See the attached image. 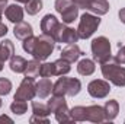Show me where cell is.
<instances>
[{
  "instance_id": "603a6c76",
  "label": "cell",
  "mask_w": 125,
  "mask_h": 124,
  "mask_svg": "<svg viewBox=\"0 0 125 124\" xmlns=\"http://www.w3.org/2000/svg\"><path fill=\"white\" fill-rule=\"evenodd\" d=\"M32 112H33V115H39V117H48L51 114L48 105L38 102V101H32Z\"/></svg>"
},
{
  "instance_id": "d6a6232c",
  "label": "cell",
  "mask_w": 125,
  "mask_h": 124,
  "mask_svg": "<svg viewBox=\"0 0 125 124\" xmlns=\"http://www.w3.org/2000/svg\"><path fill=\"white\" fill-rule=\"evenodd\" d=\"M6 34H7V26H6L4 24H1V22H0V38H1V37H4Z\"/></svg>"
},
{
  "instance_id": "4316f807",
  "label": "cell",
  "mask_w": 125,
  "mask_h": 124,
  "mask_svg": "<svg viewBox=\"0 0 125 124\" xmlns=\"http://www.w3.org/2000/svg\"><path fill=\"white\" fill-rule=\"evenodd\" d=\"M39 76L42 77H51L55 76V66L54 63H44L39 67Z\"/></svg>"
},
{
  "instance_id": "5b68a950",
  "label": "cell",
  "mask_w": 125,
  "mask_h": 124,
  "mask_svg": "<svg viewBox=\"0 0 125 124\" xmlns=\"http://www.w3.org/2000/svg\"><path fill=\"white\" fill-rule=\"evenodd\" d=\"M92 54H93L94 62L100 63V64L108 62L112 57L111 56V44L106 37H97L92 41Z\"/></svg>"
},
{
  "instance_id": "ffe728a7",
  "label": "cell",
  "mask_w": 125,
  "mask_h": 124,
  "mask_svg": "<svg viewBox=\"0 0 125 124\" xmlns=\"http://www.w3.org/2000/svg\"><path fill=\"white\" fill-rule=\"evenodd\" d=\"M94 69H96L94 62L90 60V59H83V60H80L79 64H77V72L82 76H90V74H93Z\"/></svg>"
},
{
  "instance_id": "4fadbf2b",
  "label": "cell",
  "mask_w": 125,
  "mask_h": 124,
  "mask_svg": "<svg viewBox=\"0 0 125 124\" xmlns=\"http://www.w3.org/2000/svg\"><path fill=\"white\" fill-rule=\"evenodd\" d=\"M79 41V34L77 29L68 28V26H62V29L60 31L58 37H57V42H64V44H76Z\"/></svg>"
},
{
  "instance_id": "6da1fadb",
  "label": "cell",
  "mask_w": 125,
  "mask_h": 124,
  "mask_svg": "<svg viewBox=\"0 0 125 124\" xmlns=\"http://www.w3.org/2000/svg\"><path fill=\"white\" fill-rule=\"evenodd\" d=\"M23 50L31 54L33 59L42 62V60H47L54 48H55V39L52 37H48V35H39V37H29L26 39H23V44H22Z\"/></svg>"
},
{
  "instance_id": "f546056e",
  "label": "cell",
  "mask_w": 125,
  "mask_h": 124,
  "mask_svg": "<svg viewBox=\"0 0 125 124\" xmlns=\"http://www.w3.org/2000/svg\"><path fill=\"white\" fill-rule=\"evenodd\" d=\"M12 91V82L6 77H0V95H9Z\"/></svg>"
},
{
  "instance_id": "5bb4252c",
  "label": "cell",
  "mask_w": 125,
  "mask_h": 124,
  "mask_svg": "<svg viewBox=\"0 0 125 124\" xmlns=\"http://www.w3.org/2000/svg\"><path fill=\"white\" fill-rule=\"evenodd\" d=\"M13 34H15V37L18 38V39H26V38H29L33 35V29H32V26L28 24V22H23V21H21V22H18L16 25H15V28H13Z\"/></svg>"
},
{
  "instance_id": "9c48e42d",
  "label": "cell",
  "mask_w": 125,
  "mask_h": 124,
  "mask_svg": "<svg viewBox=\"0 0 125 124\" xmlns=\"http://www.w3.org/2000/svg\"><path fill=\"white\" fill-rule=\"evenodd\" d=\"M35 95H36V89H35L33 79L25 76L23 80L21 82L16 93H15V99L16 101H32Z\"/></svg>"
},
{
  "instance_id": "8992f818",
  "label": "cell",
  "mask_w": 125,
  "mask_h": 124,
  "mask_svg": "<svg viewBox=\"0 0 125 124\" xmlns=\"http://www.w3.org/2000/svg\"><path fill=\"white\" fill-rule=\"evenodd\" d=\"M55 10L61 15L62 24H71L79 16V6L74 0H55Z\"/></svg>"
},
{
  "instance_id": "4dcf8cb0",
  "label": "cell",
  "mask_w": 125,
  "mask_h": 124,
  "mask_svg": "<svg viewBox=\"0 0 125 124\" xmlns=\"http://www.w3.org/2000/svg\"><path fill=\"white\" fill-rule=\"evenodd\" d=\"M114 59H115V62H116V63L125 64V45H124V47H121V45H119V51H118V54H116Z\"/></svg>"
},
{
  "instance_id": "7c38bea8",
  "label": "cell",
  "mask_w": 125,
  "mask_h": 124,
  "mask_svg": "<svg viewBox=\"0 0 125 124\" xmlns=\"http://www.w3.org/2000/svg\"><path fill=\"white\" fill-rule=\"evenodd\" d=\"M86 121H92V123H103V121H106L103 107H100V105L86 107Z\"/></svg>"
},
{
  "instance_id": "cb8c5ba5",
  "label": "cell",
  "mask_w": 125,
  "mask_h": 124,
  "mask_svg": "<svg viewBox=\"0 0 125 124\" xmlns=\"http://www.w3.org/2000/svg\"><path fill=\"white\" fill-rule=\"evenodd\" d=\"M54 66H55V76L67 74V73L71 70L70 62H67V60H64V59H58L57 62H54Z\"/></svg>"
},
{
  "instance_id": "ba28073f",
  "label": "cell",
  "mask_w": 125,
  "mask_h": 124,
  "mask_svg": "<svg viewBox=\"0 0 125 124\" xmlns=\"http://www.w3.org/2000/svg\"><path fill=\"white\" fill-rule=\"evenodd\" d=\"M74 3L79 6V9L89 10L97 16L106 15L109 10V3L106 0H74Z\"/></svg>"
},
{
  "instance_id": "3957f363",
  "label": "cell",
  "mask_w": 125,
  "mask_h": 124,
  "mask_svg": "<svg viewBox=\"0 0 125 124\" xmlns=\"http://www.w3.org/2000/svg\"><path fill=\"white\" fill-rule=\"evenodd\" d=\"M82 91V82L74 77H60L54 86H52V93L54 95H68V96H76Z\"/></svg>"
},
{
  "instance_id": "1f68e13d",
  "label": "cell",
  "mask_w": 125,
  "mask_h": 124,
  "mask_svg": "<svg viewBox=\"0 0 125 124\" xmlns=\"http://www.w3.org/2000/svg\"><path fill=\"white\" fill-rule=\"evenodd\" d=\"M29 121H31V123H44V124H48V123H50L48 117H39V115H32Z\"/></svg>"
},
{
  "instance_id": "9a60e30c",
  "label": "cell",
  "mask_w": 125,
  "mask_h": 124,
  "mask_svg": "<svg viewBox=\"0 0 125 124\" xmlns=\"http://www.w3.org/2000/svg\"><path fill=\"white\" fill-rule=\"evenodd\" d=\"M52 83H51V80L48 79V77H42L38 83H35V89H36V95L41 98V99H44V98H47V96H50V93L52 92Z\"/></svg>"
},
{
  "instance_id": "2e32d148",
  "label": "cell",
  "mask_w": 125,
  "mask_h": 124,
  "mask_svg": "<svg viewBox=\"0 0 125 124\" xmlns=\"http://www.w3.org/2000/svg\"><path fill=\"white\" fill-rule=\"evenodd\" d=\"M4 15L10 22L18 24V22H21L23 19V9L21 6H18V4H10V6L6 7Z\"/></svg>"
},
{
  "instance_id": "e575fe53",
  "label": "cell",
  "mask_w": 125,
  "mask_h": 124,
  "mask_svg": "<svg viewBox=\"0 0 125 124\" xmlns=\"http://www.w3.org/2000/svg\"><path fill=\"white\" fill-rule=\"evenodd\" d=\"M6 7H7V0H0V13L4 12Z\"/></svg>"
},
{
  "instance_id": "f1b7e54d",
  "label": "cell",
  "mask_w": 125,
  "mask_h": 124,
  "mask_svg": "<svg viewBox=\"0 0 125 124\" xmlns=\"http://www.w3.org/2000/svg\"><path fill=\"white\" fill-rule=\"evenodd\" d=\"M55 120L58 123H70V121H73L71 114H70V110H62V111L55 112Z\"/></svg>"
},
{
  "instance_id": "8d00e7d4",
  "label": "cell",
  "mask_w": 125,
  "mask_h": 124,
  "mask_svg": "<svg viewBox=\"0 0 125 124\" xmlns=\"http://www.w3.org/2000/svg\"><path fill=\"white\" fill-rule=\"evenodd\" d=\"M3 64H4V62H3V59L0 57V70H3Z\"/></svg>"
},
{
  "instance_id": "f35d334b",
  "label": "cell",
  "mask_w": 125,
  "mask_h": 124,
  "mask_svg": "<svg viewBox=\"0 0 125 124\" xmlns=\"http://www.w3.org/2000/svg\"><path fill=\"white\" fill-rule=\"evenodd\" d=\"M1 104H3V102H1V99H0V108H1Z\"/></svg>"
},
{
  "instance_id": "44dd1931",
  "label": "cell",
  "mask_w": 125,
  "mask_h": 124,
  "mask_svg": "<svg viewBox=\"0 0 125 124\" xmlns=\"http://www.w3.org/2000/svg\"><path fill=\"white\" fill-rule=\"evenodd\" d=\"M10 70L15 73H23L25 67H26V60L21 56H12L10 59Z\"/></svg>"
},
{
  "instance_id": "d590c367",
  "label": "cell",
  "mask_w": 125,
  "mask_h": 124,
  "mask_svg": "<svg viewBox=\"0 0 125 124\" xmlns=\"http://www.w3.org/2000/svg\"><path fill=\"white\" fill-rule=\"evenodd\" d=\"M0 121H7V123H13V121H12V118H9V117H6V115H0Z\"/></svg>"
},
{
  "instance_id": "836d02e7",
  "label": "cell",
  "mask_w": 125,
  "mask_h": 124,
  "mask_svg": "<svg viewBox=\"0 0 125 124\" xmlns=\"http://www.w3.org/2000/svg\"><path fill=\"white\" fill-rule=\"evenodd\" d=\"M118 16H119V21L125 25V7H124V9H121V10L118 12Z\"/></svg>"
},
{
  "instance_id": "ac0fdd59",
  "label": "cell",
  "mask_w": 125,
  "mask_h": 124,
  "mask_svg": "<svg viewBox=\"0 0 125 124\" xmlns=\"http://www.w3.org/2000/svg\"><path fill=\"white\" fill-rule=\"evenodd\" d=\"M103 110H105V120L112 121V120L116 118V115L119 112V104L115 99H109V101H106Z\"/></svg>"
},
{
  "instance_id": "52a82bcc",
  "label": "cell",
  "mask_w": 125,
  "mask_h": 124,
  "mask_svg": "<svg viewBox=\"0 0 125 124\" xmlns=\"http://www.w3.org/2000/svg\"><path fill=\"white\" fill-rule=\"evenodd\" d=\"M64 25H65V24L58 22V19H57L54 15L48 13V15H45V16L42 18V21H41V31H42L44 35L52 37V38L55 39V42H57V37H58V34H60V31L62 29Z\"/></svg>"
},
{
  "instance_id": "7a4b0ae2",
  "label": "cell",
  "mask_w": 125,
  "mask_h": 124,
  "mask_svg": "<svg viewBox=\"0 0 125 124\" xmlns=\"http://www.w3.org/2000/svg\"><path fill=\"white\" fill-rule=\"evenodd\" d=\"M100 70H102L103 77L108 82H111L119 88L125 86V67H121L119 63L115 62V59L111 57L108 62L102 63Z\"/></svg>"
},
{
  "instance_id": "e0dca14e",
  "label": "cell",
  "mask_w": 125,
  "mask_h": 124,
  "mask_svg": "<svg viewBox=\"0 0 125 124\" xmlns=\"http://www.w3.org/2000/svg\"><path fill=\"white\" fill-rule=\"evenodd\" d=\"M48 108L51 112H58V111H62V110H68L67 107V101L64 96H60V95H54L50 101H48Z\"/></svg>"
},
{
  "instance_id": "83f0119b",
  "label": "cell",
  "mask_w": 125,
  "mask_h": 124,
  "mask_svg": "<svg viewBox=\"0 0 125 124\" xmlns=\"http://www.w3.org/2000/svg\"><path fill=\"white\" fill-rule=\"evenodd\" d=\"M28 110V105H26V101H16L10 105V111L16 115H23Z\"/></svg>"
},
{
  "instance_id": "d4e9b609",
  "label": "cell",
  "mask_w": 125,
  "mask_h": 124,
  "mask_svg": "<svg viewBox=\"0 0 125 124\" xmlns=\"http://www.w3.org/2000/svg\"><path fill=\"white\" fill-rule=\"evenodd\" d=\"M70 114H71L73 121H86V107L77 105L70 110Z\"/></svg>"
},
{
  "instance_id": "d6986e66",
  "label": "cell",
  "mask_w": 125,
  "mask_h": 124,
  "mask_svg": "<svg viewBox=\"0 0 125 124\" xmlns=\"http://www.w3.org/2000/svg\"><path fill=\"white\" fill-rule=\"evenodd\" d=\"M15 54V45L10 39H3L0 42V57L3 59V62L10 60L12 56Z\"/></svg>"
},
{
  "instance_id": "8fae6325",
  "label": "cell",
  "mask_w": 125,
  "mask_h": 124,
  "mask_svg": "<svg viewBox=\"0 0 125 124\" xmlns=\"http://www.w3.org/2000/svg\"><path fill=\"white\" fill-rule=\"evenodd\" d=\"M83 54L84 53L80 50V47L77 44H67V47L61 50V59H64V60H67L70 63L77 62Z\"/></svg>"
},
{
  "instance_id": "ab89813d",
  "label": "cell",
  "mask_w": 125,
  "mask_h": 124,
  "mask_svg": "<svg viewBox=\"0 0 125 124\" xmlns=\"http://www.w3.org/2000/svg\"><path fill=\"white\" fill-rule=\"evenodd\" d=\"M0 19H1V13H0Z\"/></svg>"
},
{
  "instance_id": "30bf717a",
  "label": "cell",
  "mask_w": 125,
  "mask_h": 124,
  "mask_svg": "<svg viewBox=\"0 0 125 124\" xmlns=\"http://www.w3.org/2000/svg\"><path fill=\"white\" fill-rule=\"evenodd\" d=\"M87 92H89L90 96L97 98V99L106 98V96L109 95V92H111L109 82L102 80V79H94V80H92V82L87 85Z\"/></svg>"
},
{
  "instance_id": "74e56055",
  "label": "cell",
  "mask_w": 125,
  "mask_h": 124,
  "mask_svg": "<svg viewBox=\"0 0 125 124\" xmlns=\"http://www.w3.org/2000/svg\"><path fill=\"white\" fill-rule=\"evenodd\" d=\"M15 1H18V3H28L29 0H15Z\"/></svg>"
},
{
  "instance_id": "7402d4cb",
  "label": "cell",
  "mask_w": 125,
  "mask_h": 124,
  "mask_svg": "<svg viewBox=\"0 0 125 124\" xmlns=\"http://www.w3.org/2000/svg\"><path fill=\"white\" fill-rule=\"evenodd\" d=\"M39 67H41V64H39V60H36V59H33L31 62H26V67H25L23 74H25L26 77L35 79V77L39 74Z\"/></svg>"
},
{
  "instance_id": "277c9868",
  "label": "cell",
  "mask_w": 125,
  "mask_h": 124,
  "mask_svg": "<svg viewBox=\"0 0 125 124\" xmlns=\"http://www.w3.org/2000/svg\"><path fill=\"white\" fill-rule=\"evenodd\" d=\"M99 25H100V18L99 16H94V15H90V13L82 15L80 24H79V28H77L79 38H82V39L90 38L96 32V29L99 28Z\"/></svg>"
},
{
  "instance_id": "484cf974",
  "label": "cell",
  "mask_w": 125,
  "mask_h": 124,
  "mask_svg": "<svg viewBox=\"0 0 125 124\" xmlns=\"http://www.w3.org/2000/svg\"><path fill=\"white\" fill-rule=\"evenodd\" d=\"M42 9V0H29L28 3H25V10L28 15H36L39 10Z\"/></svg>"
}]
</instances>
